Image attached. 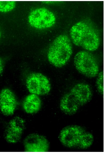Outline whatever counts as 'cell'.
Wrapping results in <instances>:
<instances>
[{
  "mask_svg": "<svg viewBox=\"0 0 106 154\" xmlns=\"http://www.w3.org/2000/svg\"><path fill=\"white\" fill-rule=\"evenodd\" d=\"M72 54L71 40L67 35H61L57 37L50 46L47 57L52 65L61 68L67 63Z\"/></svg>",
  "mask_w": 106,
  "mask_h": 154,
  "instance_id": "4",
  "label": "cell"
},
{
  "mask_svg": "<svg viewBox=\"0 0 106 154\" xmlns=\"http://www.w3.org/2000/svg\"><path fill=\"white\" fill-rule=\"evenodd\" d=\"M1 35H2L1 32V30H0V38H1Z\"/></svg>",
  "mask_w": 106,
  "mask_h": 154,
  "instance_id": "15",
  "label": "cell"
},
{
  "mask_svg": "<svg viewBox=\"0 0 106 154\" xmlns=\"http://www.w3.org/2000/svg\"><path fill=\"white\" fill-rule=\"evenodd\" d=\"M25 128V120L16 116L10 121L6 128L5 138L8 143H11L18 142L22 138Z\"/></svg>",
  "mask_w": 106,
  "mask_h": 154,
  "instance_id": "9",
  "label": "cell"
},
{
  "mask_svg": "<svg viewBox=\"0 0 106 154\" xmlns=\"http://www.w3.org/2000/svg\"><path fill=\"white\" fill-rule=\"evenodd\" d=\"M4 68V65L3 60L0 57V75L2 73Z\"/></svg>",
  "mask_w": 106,
  "mask_h": 154,
  "instance_id": "14",
  "label": "cell"
},
{
  "mask_svg": "<svg viewBox=\"0 0 106 154\" xmlns=\"http://www.w3.org/2000/svg\"><path fill=\"white\" fill-rule=\"evenodd\" d=\"M92 95V89L89 85L79 83L62 97L60 101V109L67 115H73L91 100Z\"/></svg>",
  "mask_w": 106,
  "mask_h": 154,
  "instance_id": "2",
  "label": "cell"
},
{
  "mask_svg": "<svg viewBox=\"0 0 106 154\" xmlns=\"http://www.w3.org/2000/svg\"><path fill=\"white\" fill-rule=\"evenodd\" d=\"M28 90L32 94L37 95L47 94L50 91V83L47 77L40 73H32L26 80Z\"/></svg>",
  "mask_w": 106,
  "mask_h": 154,
  "instance_id": "7",
  "label": "cell"
},
{
  "mask_svg": "<svg viewBox=\"0 0 106 154\" xmlns=\"http://www.w3.org/2000/svg\"><path fill=\"white\" fill-rule=\"evenodd\" d=\"M74 63L78 72L88 78H94L99 73L98 63L94 56L88 51H80L77 53Z\"/></svg>",
  "mask_w": 106,
  "mask_h": 154,
  "instance_id": "5",
  "label": "cell"
},
{
  "mask_svg": "<svg viewBox=\"0 0 106 154\" xmlns=\"http://www.w3.org/2000/svg\"><path fill=\"white\" fill-rule=\"evenodd\" d=\"M41 101L38 95L31 94L27 96L23 103V108L26 113L35 114L40 109Z\"/></svg>",
  "mask_w": 106,
  "mask_h": 154,
  "instance_id": "11",
  "label": "cell"
},
{
  "mask_svg": "<svg viewBox=\"0 0 106 154\" xmlns=\"http://www.w3.org/2000/svg\"><path fill=\"white\" fill-rule=\"evenodd\" d=\"M97 88L99 93L101 95H104V72L99 73L96 81Z\"/></svg>",
  "mask_w": 106,
  "mask_h": 154,
  "instance_id": "13",
  "label": "cell"
},
{
  "mask_svg": "<svg viewBox=\"0 0 106 154\" xmlns=\"http://www.w3.org/2000/svg\"><path fill=\"white\" fill-rule=\"evenodd\" d=\"M16 2L14 1H0V12L7 13L12 11L16 7Z\"/></svg>",
  "mask_w": 106,
  "mask_h": 154,
  "instance_id": "12",
  "label": "cell"
},
{
  "mask_svg": "<svg viewBox=\"0 0 106 154\" xmlns=\"http://www.w3.org/2000/svg\"><path fill=\"white\" fill-rule=\"evenodd\" d=\"M59 139L62 144L71 149H86L94 141L91 133L82 126L72 125L64 128L60 132Z\"/></svg>",
  "mask_w": 106,
  "mask_h": 154,
  "instance_id": "3",
  "label": "cell"
},
{
  "mask_svg": "<svg viewBox=\"0 0 106 154\" xmlns=\"http://www.w3.org/2000/svg\"><path fill=\"white\" fill-rule=\"evenodd\" d=\"M70 35L74 45L88 51H96L100 44L98 31L92 24L86 20L74 24L70 29Z\"/></svg>",
  "mask_w": 106,
  "mask_h": 154,
  "instance_id": "1",
  "label": "cell"
},
{
  "mask_svg": "<svg viewBox=\"0 0 106 154\" xmlns=\"http://www.w3.org/2000/svg\"><path fill=\"white\" fill-rule=\"evenodd\" d=\"M29 24L32 27L42 29L52 27L55 24L54 14L45 8H37L32 10L28 17Z\"/></svg>",
  "mask_w": 106,
  "mask_h": 154,
  "instance_id": "6",
  "label": "cell"
},
{
  "mask_svg": "<svg viewBox=\"0 0 106 154\" xmlns=\"http://www.w3.org/2000/svg\"><path fill=\"white\" fill-rule=\"evenodd\" d=\"M25 151L28 152H48L50 143L42 135L37 134L29 135L24 141Z\"/></svg>",
  "mask_w": 106,
  "mask_h": 154,
  "instance_id": "8",
  "label": "cell"
},
{
  "mask_svg": "<svg viewBox=\"0 0 106 154\" xmlns=\"http://www.w3.org/2000/svg\"><path fill=\"white\" fill-rule=\"evenodd\" d=\"M17 99L15 94L9 88H5L0 92V110L4 116L13 115L17 107Z\"/></svg>",
  "mask_w": 106,
  "mask_h": 154,
  "instance_id": "10",
  "label": "cell"
}]
</instances>
